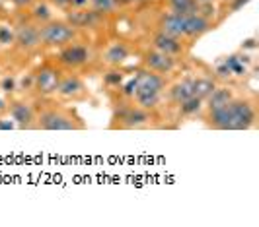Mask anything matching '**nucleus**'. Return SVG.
Instances as JSON below:
<instances>
[{
	"mask_svg": "<svg viewBox=\"0 0 259 227\" xmlns=\"http://www.w3.org/2000/svg\"><path fill=\"white\" fill-rule=\"evenodd\" d=\"M12 2V6L16 8V10H20V12H26L27 8L35 2V0H10Z\"/></svg>",
	"mask_w": 259,
	"mask_h": 227,
	"instance_id": "nucleus-30",
	"label": "nucleus"
},
{
	"mask_svg": "<svg viewBox=\"0 0 259 227\" xmlns=\"http://www.w3.org/2000/svg\"><path fill=\"white\" fill-rule=\"evenodd\" d=\"M168 84L169 78L141 68L137 70V88L133 91L131 99L146 111L158 113V109L164 103V91L168 88Z\"/></svg>",
	"mask_w": 259,
	"mask_h": 227,
	"instance_id": "nucleus-4",
	"label": "nucleus"
},
{
	"mask_svg": "<svg viewBox=\"0 0 259 227\" xmlns=\"http://www.w3.org/2000/svg\"><path fill=\"white\" fill-rule=\"evenodd\" d=\"M219 2H222V6H224V4H228L230 0H219Z\"/></svg>",
	"mask_w": 259,
	"mask_h": 227,
	"instance_id": "nucleus-36",
	"label": "nucleus"
},
{
	"mask_svg": "<svg viewBox=\"0 0 259 227\" xmlns=\"http://www.w3.org/2000/svg\"><path fill=\"white\" fill-rule=\"evenodd\" d=\"M217 80L212 76L205 74H193V95L199 99H207L208 95L212 93V89L217 88Z\"/></svg>",
	"mask_w": 259,
	"mask_h": 227,
	"instance_id": "nucleus-20",
	"label": "nucleus"
},
{
	"mask_svg": "<svg viewBox=\"0 0 259 227\" xmlns=\"http://www.w3.org/2000/svg\"><path fill=\"white\" fill-rule=\"evenodd\" d=\"M201 119L212 130H251L257 126L259 111L255 95H236L217 111H203Z\"/></svg>",
	"mask_w": 259,
	"mask_h": 227,
	"instance_id": "nucleus-1",
	"label": "nucleus"
},
{
	"mask_svg": "<svg viewBox=\"0 0 259 227\" xmlns=\"http://www.w3.org/2000/svg\"><path fill=\"white\" fill-rule=\"evenodd\" d=\"M8 101H10V97L0 93V117H8Z\"/></svg>",
	"mask_w": 259,
	"mask_h": 227,
	"instance_id": "nucleus-31",
	"label": "nucleus"
},
{
	"mask_svg": "<svg viewBox=\"0 0 259 227\" xmlns=\"http://www.w3.org/2000/svg\"><path fill=\"white\" fill-rule=\"evenodd\" d=\"M123 6H133V4H141V2H146V0H119Z\"/></svg>",
	"mask_w": 259,
	"mask_h": 227,
	"instance_id": "nucleus-34",
	"label": "nucleus"
},
{
	"mask_svg": "<svg viewBox=\"0 0 259 227\" xmlns=\"http://www.w3.org/2000/svg\"><path fill=\"white\" fill-rule=\"evenodd\" d=\"M191 95H193V74H187L178 78L176 82H169L164 91V103H169V107H178Z\"/></svg>",
	"mask_w": 259,
	"mask_h": 227,
	"instance_id": "nucleus-15",
	"label": "nucleus"
},
{
	"mask_svg": "<svg viewBox=\"0 0 259 227\" xmlns=\"http://www.w3.org/2000/svg\"><path fill=\"white\" fill-rule=\"evenodd\" d=\"M236 97V89L226 82V84H217L212 93L205 99V109L203 111H217L224 105H228Z\"/></svg>",
	"mask_w": 259,
	"mask_h": 227,
	"instance_id": "nucleus-17",
	"label": "nucleus"
},
{
	"mask_svg": "<svg viewBox=\"0 0 259 227\" xmlns=\"http://www.w3.org/2000/svg\"><path fill=\"white\" fill-rule=\"evenodd\" d=\"M53 97L74 105V103L90 101L92 91L80 72H63L61 80H59V86H57V91H55Z\"/></svg>",
	"mask_w": 259,
	"mask_h": 227,
	"instance_id": "nucleus-7",
	"label": "nucleus"
},
{
	"mask_svg": "<svg viewBox=\"0 0 259 227\" xmlns=\"http://www.w3.org/2000/svg\"><path fill=\"white\" fill-rule=\"evenodd\" d=\"M160 121L158 113L146 111L139 107L133 99L117 95L111 99V130H141V128H156Z\"/></svg>",
	"mask_w": 259,
	"mask_h": 227,
	"instance_id": "nucleus-3",
	"label": "nucleus"
},
{
	"mask_svg": "<svg viewBox=\"0 0 259 227\" xmlns=\"http://www.w3.org/2000/svg\"><path fill=\"white\" fill-rule=\"evenodd\" d=\"M166 8L180 14H195L201 10V2L197 0H164Z\"/></svg>",
	"mask_w": 259,
	"mask_h": 227,
	"instance_id": "nucleus-23",
	"label": "nucleus"
},
{
	"mask_svg": "<svg viewBox=\"0 0 259 227\" xmlns=\"http://www.w3.org/2000/svg\"><path fill=\"white\" fill-rule=\"evenodd\" d=\"M0 93L6 97L18 95V76L8 72V74L0 76Z\"/></svg>",
	"mask_w": 259,
	"mask_h": 227,
	"instance_id": "nucleus-25",
	"label": "nucleus"
},
{
	"mask_svg": "<svg viewBox=\"0 0 259 227\" xmlns=\"http://www.w3.org/2000/svg\"><path fill=\"white\" fill-rule=\"evenodd\" d=\"M37 111L35 130L45 132H76L86 130V121L70 103L59 101L55 97H33Z\"/></svg>",
	"mask_w": 259,
	"mask_h": 227,
	"instance_id": "nucleus-2",
	"label": "nucleus"
},
{
	"mask_svg": "<svg viewBox=\"0 0 259 227\" xmlns=\"http://www.w3.org/2000/svg\"><path fill=\"white\" fill-rule=\"evenodd\" d=\"M222 63L228 66L232 78H246L249 74V68L253 66V52H244V50H236L228 56H222Z\"/></svg>",
	"mask_w": 259,
	"mask_h": 227,
	"instance_id": "nucleus-16",
	"label": "nucleus"
},
{
	"mask_svg": "<svg viewBox=\"0 0 259 227\" xmlns=\"http://www.w3.org/2000/svg\"><path fill=\"white\" fill-rule=\"evenodd\" d=\"M90 8L109 18V16L119 14L125 6H123L119 0H90Z\"/></svg>",
	"mask_w": 259,
	"mask_h": 227,
	"instance_id": "nucleus-22",
	"label": "nucleus"
},
{
	"mask_svg": "<svg viewBox=\"0 0 259 227\" xmlns=\"http://www.w3.org/2000/svg\"><path fill=\"white\" fill-rule=\"evenodd\" d=\"M33 70H27L22 76H18V95L33 99Z\"/></svg>",
	"mask_w": 259,
	"mask_h": 227,
	"instance_id": "nucleus-24",
	"label": "nucleus"
},
{
	"mask_svg": "<svg viewBox=\"0 0 259 227\" xmlns=\"http://www.w3.org/2000/svg\"><path fill=\"white\" fill-rule=\"evenodd\" d=\"M39 39H41V49L57 50L76 39H82V31L72 27L65 18H53L47 24L39 25Z\"/></svg>",
	"mask_w": 259,
	"mask_h": 227,
	"instance_id": "nucleus-6",
	"label": "nucleus"
},
{
	"mask_svg": "<svg viewBox=\"0 0 259 227\" xmlns=\"http://www.w3.org/2000/svg\"><path fill=\"white\" fill-rule=\"evenodd\" d=\"M47 2L59 12H68L72 8V0H47Z\"/></svg>",
	"mask_w": 259,
	"mask_h": 227,
	"instance_id": "nucleus-29",
	"label": "nucleus"
},
{
	"mask_svg": "<svg viewBox=\"0 0 259 227\" xmlns=\"http://www.w3.org/2000/svg\"><path fill=\"white\" fill-rule=\"evenodd\" d=\"M53 10H55V8H53L47 0H35L26 12H27V18H29L33 24L41 25V24H47L49 20L55 18Z\"/></svg>",
	"mask_w": 259,
	"mask_h": 227,
	"instance_id": "nucleus-18",
	"label": "nucleus"
},
{
	"mask_svg": "<svg viewBox=\"0 0 259 227\" xmlns=\"http://www.w3.org/2000/svg\"><path fill=\"white\" fill-rule=\"evenodd\" d=\"M197 2H201V4H210V2H219V0H197Z\"/></svg>",
	"mask_w": 259,
	"mask_h": 227,
	"instance_id": "nucleus-35",
	"label": "nucleus"
},
{
	"mask_svg": "<svg viewBox=\"0 0 259 227\" xmlns=\"http://www.w3.org/2000/svg\"><path fill=\"white\" fill-rule=\"evenodd\" d=\"M53 61L63 72H80L82 74L96 61V54H94V49L90 47L88 41L76 39L65 47L57 49Z\"/></svg>",
	"mask_w": 259,
	"mask_h": 227,
	"instance_id": "nucleus-5",
	"label": "nucleus"
},
{
	"mask_svg": "<svg viewBox=\"0 0 259 227\" xmlns=\"http://www.w3.org/2000/svg\"><path fill=\"white\" fill-rule=\"evenodd\" d=\"M133 54V47L123 39H111L105 43L102 52L98 54V61L107 66H123Z\"/></svg>",
	"mask_w": 259,
	"mask_h": 227,
	"instance_id": "nucleus-14",
	"label": "nucleus"
},
{
	"mask_svg": "<svg viewBox=\"0 0 259 227\" xmlns=\"http://www.w3.org/2000/svg\"><path fill=\"white\" fill-rule=\"evenodd\" d=\"M178 119H193V117H201L203 109H205V101L191 95L189 99H185L180 103L178 107Z\"/></svg>",
	"mask_w": 259,
	"mask_h": 227,
	"instance_id": "nucleus-21",
	"label": "nucleus"
},
{
	"mask_svg": "<svg viewBox=\"0 0 259 227\" xmlns=\"http://www.w3.org/2000/svg\"><path fill=\"white\" fill-rule=\"evenodd\" d=\"M82 8H90V0H72L70 10H82Z\"/></svg>",
	"mask_w": 259,
	"mask_h": 227,
	"instance_id": "nucleus-33",
	"label": "nucleus"
},
{
	"mask_svg": "<svg viewBox=\"0 0 259 227\" xmlns=\"http://www.w3.org/2000/svg\"><path fill=\"white\" fill-rule=\"evenodd\" d=\"M65 20L78 31H98L102 29L107 22V16L96 12L92 8H82V10H68L65 12Z\"/></svg>",
	"mask_w": 259,
	"mask_h": 227,
	"instance_id": "nucleus-13",
	"label": "nucleus"
},
{
	"mask_svg": "<svg viewBox=\"0 0 259 227\" xmlns=\"http://www.w3.org/2000/svg\"><path fill=\"white\" fill-rule=\"evenodd\" d=\"M14 35H16V29L12 24H0V47L10 49L14 43Z\"/></svg>",
	"mask_w": 259,
	"mask_h": 227,
	"instance_id": "nucleus-26",
	"label": "nucleus"
},
{
	"mask_svg": "<svg viewBox=\"0 0 259 227\" xmlns=\"http://www.w3.org/2000/svg\"><path fill=\"white\" fill-rule=\"evenodd\" d=\"M8 117L12 119L16 128L22 130H35V121H37V111L33 101L27 97L14 95L8 101Z\"/></svg>",
	"mask_w": 259,
	"mask_h": 227,
	"instance_id": "nucleus-12",
	"label": "nucleus"
},
{
	"mask_svg": "<svg viewBox=\"0 0 259 227\" xmlns=\"http://www.w3.org/2000/svg\"><path fill=\"white\" fill-rule=\"evenodd\" d=\"M141 63H143L144 70H150V72H156L160 76H166V78H171L176 74L183 64V59H176V56H169L166 52L158 49H152V47H144L141 50Z\"/></svg>",
	"mask_w": 259,
	"mask_h": 227,
	"instance_id": "nucleus-10",
	"label": "nucleus"
},
{
	"mask_svg": "<svg viewBox=\"0 0 259 227\" xmlns=\"http://www.w3.org/2000/svg\"><path fill=\"white\" fill-rule=\"evenodd\" d=\"M247 2H251V0H230L228 4H224V8H226V12H224V16H228V14H232V12H238L240 8H244ZM222 16V18H224Z\"/></svg>",
	"mask_w": 259,
	"mask_h": 227,
	"instance_id": "nucleus-27",
	"label": "nucleus"
},
{
	"mask_svg": "<svg viewBox=\"0 0 259 227\" xmlns=\"http://www.w3.org/2000/svg\"><path fill=\"white\" fill-rule=\"evenodd\" d=\"M16 35L10 49H14L22 56H31L37 50H41V39H39V25L33 24L29 18H22L18 24L14 25Z\"/></svg>",
	"mask_w": 259,
	"mask_h": 227,
	"instance_id": "nucleus-9",
	"label": "nucleus"
},
{
	"mask_svg": "<svg viewBox=\"0 0 259 227\" xmlns=\"http://www.w3.org/2000/svg\"><path fill=\"white\" fill-rule=\"evenodd\" d=\"M146 45L152 49L162 50L169 56H176V59H185L189 54V49H191V43H187L185 39L174 37L169 33H164L160 29H152V27L146 33Z\"/></svg>",
	"mask_w": 259,
	"mask_h": 227,
	"instance_id": "nucleus-11",
	"label": "nucleus"
},
{
	"mask_svg": "<svg viewBox=\"0 0 259 227\" xmlns=\"http://www.w3.org/2000/svg\"><path fill=\"white\" fill-rule=\"evenodd\" d=\"M12 128H16V125L10 117H0V130H12Z\"/></svg>",
	"mask_w": 259,
	"mask_h": 227,
	"instance_id": "nucleus-32",
	"label": "nucleus"
},
{
	"mask_svg": "<svg viewBox=\"0 0 259 227\" xmlns=\"http://www.w3.org/2000/svg\"><path fill=\"white\" fill-rule=\"evenodd\" d=\"M238 50H244V52H253V54H255V50H257V37L244 39V41L240 43V49H238Z\"/></svg>",
	"mask_w": 259,
	"mask_h": 227,
	"instance_id": "nucleus-28",
	"label": "nucleus"
},
{
	"mask_svg": "<svg viewBox=\"0 0 259 227\" xmlns=\"http://www.w3.org/2000/svg\"><path fill=\"white\" fill-rule=\"evenodd\" d=\"M63 70L55 64L53 59H47L33 68V97H53Z\"/></svg>",
	"mask_w": 259,
	"mask_h": 227,
	"instance_id": "nucleus-8",
	"label": "nucleus"
},
{
	"mask_svg": "<svg viewBox=\"0 0 259 227\" xmlns=\"http://www.w3.org/2000/svg\"><path fill=\"white\" fill-rule=\"evenodd\" d=\"M125 80H127V70L123 66H107L104 72H102V84L109 91L119 89Z\"/></svg>",
	"mask_w": 259,
	"mask_h": 227,
	"instance_id": "nucleus-19",
	"label": "nucleus"
}]
</instances>
